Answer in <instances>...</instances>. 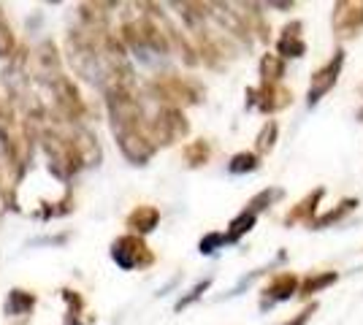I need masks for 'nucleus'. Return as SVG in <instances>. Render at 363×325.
<instances>
[{
    "label": "nucleus",
    "mask_w": 363,
    "mask_h": 325,
    "mask_svg": "<svg viewBox=\"0 0 363 325\" xmlns=\"http://www.w3.org/2000/svg\"><path fill=\"white\" fill-rule=\"evenodd\" d=\"M209 285H212V277H209V279H203V282H198L196 287H193V290H190V293L184 295V298H182L179 304H177V312L187 309L190 304H196L198 298H201V295H203V293H206V290H209Z\"/></svg>",
    "instance_id": "nucleus-19"
},
{
    "label": "nucleus",
    "mask_w": 363,
    "mask_h": 325,
    "mask_svg": "<svg viewBox=\"0 0 363 325\" xmlns=\"http://www.w3.org/2000/svg\"><path fill=\"white\" fill-rule=\"evenodd\" d=\"M323 195H325V187H318V190H312L306 198H303L298 206H293L285 217V225H296V222H315L318 219V206L323 201Z\"/></svg>",
    "instance_id": "nucleus-7"
},
{
    "label": "nucleus",
    "mask_w": 363,
    "mask_h": 325,
    "mask_svg": "<svg viewBox=\"0 0 363 325\" xmlns=\"http://www.w3.org/2000/svg\"><path fill=\"white\" fill-rule=\"evenodd\" d=\"M355 206H358V201H355V198H345V201L339 203L336 209L325 212V215H318V219L312 222V228H328V225H333V222H339L342 217H347Z\"/></svg>",
    "instance_id": "nucleus-14"
},
{
    "label": "nucleus",
    "mask_w": 363,
    "mask_h": 325,
    "mask_svg": "<svg viewBox=\"0 0 363 325\" xmlns=\"http://www.w3.org/2000/svg\"><path fill=\"white\" fill-rule=\"evenodd\" d=\"M363 30V0H339L333 6L336 38H355Z\"/></svg>",
    "instance_id": "nucleus-2"
},
{
    "label": "nucleus",
    "mask_w": 363,
    "mask_h": 325,
    "mask_svg": "<svg viewBox=\"0 0 363 325\" xmlns=\"http://www.w3.org/2000/svg\"><path fill=\"white\" fill-rule=\"evenodd\" d=\"M157 222H160V215H157V209L155 206H138L133 215L128 217V228L136 233H150L157 228Z\"/></svg>",
    "instance_id": "nucleus-10"
},
{
    "label": "nucleus",
    "mask_w": 363,
    "mask_h": 325,
    "mask_svg": "<svg viewBox=\"0 0 363 325\" xmlns=\"http://www.w3.org/2000/svg\"><path fill=\"white\" fill-rule=\"evenodd\" d=\"M315 312H318V304H309V307H303V309L298 312L293 320H288L285 325H306L309 320H312V314H315Z\"/></svg>",
    "instance_id": "nucleus-22"
},
{
    "label": "nucleus",
    "mask_w": 363,
    "mask_h": 325,
    "mask_svg": "<svg viewBox=\"0 0 363 325\" xmlns=\"http://www.w3.org/2000/svg\"><path fill=\"white\" fill-rule=\"evenodd\" d=\"M274 198H282V190H263L260 195H255L252 201L247 203V209H252V212L257 215V212H263V209H266Z\"/></svg>",
    "instance_id": "nucleus-20"
},
{
    "label": "nucleus",
    "mask_w": 363,
    "mask_h": 325,
    "mask_svg": "<svg viewBox=\"0 0 363 325\" xmlns=\"http://www.w3.org/2000/svg\"><path fill=\"white\" fill-rule=\"evenodd\" d=\"M260 76H263V84H279L282 76H285V62L279 55H263L260 60Z\"/></svg>",
    "instance_id": "nucleus-13"
},
{
    "label": "nucleus",
    "mask_w": 363,
    "mask_h": 325,
    "mask_svg": "<svg viewBox=\"0 0 363 325\" xmlns=\"http://www.w3.org/2000/svg\"><path fill=\"white\" fill-rule=\"evenodd\" d=\"M157 136L163 139V144H174L177 139H182L184 133H187V122H184V117H182L179 111H163L160 117H157Z\"/></svg>",
    "instance_id": "nucleus-9"
},
{
    "label": "nucleus",
    "mask_w": 363,
    "mask_h": 325,
    "mask_svg": "<svg viewBox=\"0 0 363 325\" xmlns=\"http://www.w3.org/2000/svg\"><path fill=\"white\" fill-rule=\"evenodd\" d=\"M342 68H345V52H342V49H336L331 60L325 62L323 68H318V71H315V76H312L309 93H306V103H309V106H315L320 98H325V95L331 93L333 84L339 81Z\"/></svg>",
    "instance_id": "nucleus-1"
},
{
    "label": "nucleus",
    "mask_w": 363,
    "mask_h": 325,
    "mask_svg": "<svg viewBox=\"0 0 363 325\" xmlns=\"http://www.w3.org/2000/svg\"><path fill=\"white\" fill-rule=\"evenodd\" d=\"M223 244H228L225 233H209V236H203V239H201L198 249H201L203 255H212L214 249H220Z\"/></svg>",
    "instance_id": "nucleus-21"
},
{
    "label": "nucleus",
    "mask_w": 363,
    "mask_h": 325,
    "mask_svg": "<svg viewBox=\"0 0 363 325\" xmlns=\"http://www.w3.org/2000/svg\"><path fill=\"white\" fill-rule=\"evenodd\" d=\"M255 219H257V215L252 212V209H244L242 215L233 217L230 225H228V233H225L228 244H236L242 236H247V233L252 231V228H255Z\"/></svg>",
    "instance_id": "nucleus-11"
},
{
    "label": "nucleus",
    "mask_w": 363,
    "mask_h": 325,
    "mask_svg": "<svg viewBox=\"0 0 363 325\" xmlns=\"http://www.w3.org/2000/svg\"><path fill=\"white\" fill-rule=\"evenodd\" d=\"M257 166H260L257 155H252V152H239V155L230 157V163H228V171L239 176V173H252Z\"/></svg>",
    "instance_id": "nucleus-16"
},
{
    "label": "nucleus",
    "mask_w": 363,
    "mask_h": 325,
    "mask_svg": "<svg viewBox=\"0 0 363 325\" xmlns=\"http://www.w3.org/2000/svg\"><path fill=\"white\" fill-rule=\"evenodd\" d=\"M35 298L25 290H11L9 293V301H6V314H25V312L33 309Z\"/></svg>",
    "instance_id": "nucleus-15"
},
{
    "label": "nucleus",
    "mask_w": 363,
    "mask_h": 325,
    "mask_svg": "<svg viewBox=\"0 0 363 325\" xmlns=\"http://www.w3.org/2000/svg\"><path fill=\"white\" fill-rule=\"evenodd\" d=\"M277 133H279V125L269 120V122L263 125V130L257 133V152L263 155V152H272L274 144H277Z\"/></svg>",
    "instance_id": "nucleus-17"
},
{
    "label": "nucleus",
    "mask_w": 363,
    "mask_h": 325,
    "mask_svg": "<svg viewBox=\"0 0 363 325\" xmlns=\"http://www.w3.org/2000/svg\"><path fill=\"white\" fill-rule=\"evenodd\" d=\"M120 144H122L125 157L133 160L136 166H144V163L152 157V152H155V147H152L150 141L141 139V136L133 133V130H120Z\"/></svg>",
    "instance_id": "nucleus-8"
},
{
    "label": "nucleus",
    "mask_w": 363,
    "mask_h": 325,
    "mask_svg": "<svg viewBox=\"0 0 363 325\" xmlns=\"http://www.w3.org/2000/svg\"><path fill=\"white\" fill-rule=\"evenodd\" d=\"M301 290V282H298V277L296 274H290V271H285V274H277V277L269 282V287L263 290L266 293V301H263V307H269V304H277V301H288V298H293V295Z\"/></svg>",
    "instance_id": "nucleus-6"
},
{
    "label": "nucleus",
    "mask_w": 363,
    "mask_h": 325,
    "mask_svg": "<svg viewBox=\"0 0 363 325\" xmlns=\"http://www.w3.org/2000/svg\"><path fill=\"white\" fill-rule=\"evenodd\" d=\"M111 258L117 261L120 268L130 271L136 266H150L152 263V252L147 249V244L136 239V236H122L111 244Z\"/></svg>",
    "instance_id": "nucleus-3"
},
{
    "label": "nucleus",
    "mask_w": 363,
    "mask_h": 325,
    "mask_svg": "<svg viewBox=\"0 0 363 325\" xmlns=\"http://www.w3.org/2000/svg\"><path fill=\"white\" fill-rule=\"evenodd\" d=\"M209 144L206 141H193L187 149H184V160L190 163V166H203L206 160H209Z\"/></svg>",
    "instance_id": "nucleus-18"
},
{
    "label": "nucleus",
    "mask_w": 363,
    "mask_h": 325,
    "mask_svg": "<svg viewBox=\"0 0 363 325\" xmlns=\"http://www.w3.org/2000/svg\"><path fill=\"white\" fill-rule=\"evenodd\" d=\"M247 106H257L266 114H274L279 108L290 106V90H285L282 84H263L260 90H247Z\"/></svg>",
    "instance_id": "nucleus-4"
},
{
    "label": "nucleus",
    "mask_w": 363,
    "mask_h": 325,
    "mask_svg": "<svg viewBox=\"0 0 363 325\" xmlns=\"http://www.w3.org/2000/svg\"><path fill=\"white\" fill-rule=\"evenodd\" d=\"M336 279H339V274H336V271H320V274H309V277L301 282V290H298V295H301V298H309V295H315V293H320V290H325V287H331Z\"/></svg>",
    "instance_id": "nucleus-12"
},
{
    "label": "nucleus",
    "mask_w": 363,
    "mask_h": 325,
    "mask_svg": "<svg viewBox=\"0 0 363 325\" xmlns=\"http://www.w3.org/2000/svg\"><path fill=\"white\" fill-rule=\"evenodd\" d=\"M301 28L303 25L298 19L282 28V35H279V41H277V55H279V57H303V55H306Z\"/></svg>",
    "instance_id": "nucleus-5"
}]
</instances>
